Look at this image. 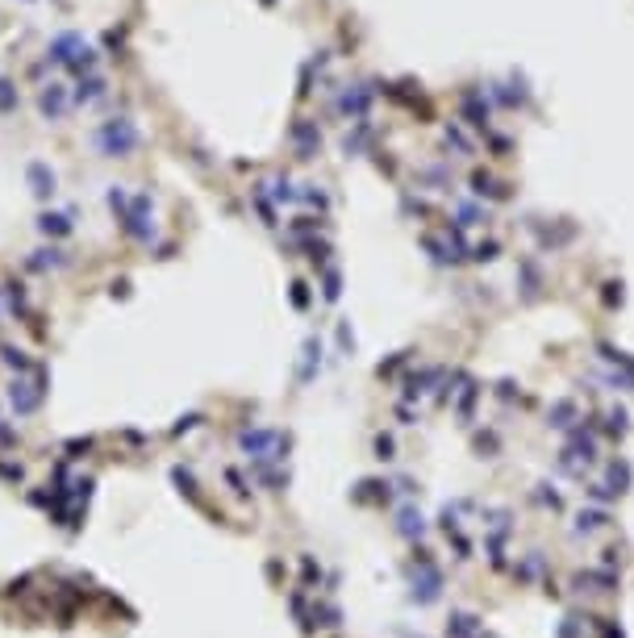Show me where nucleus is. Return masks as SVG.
Returning a JSON list of instances; mask_svg holds the SVG:
<instances>
[{
  "label": "nucleus",
  "mask_w": 634,
  "mask_h": 638,
  "mask_svg": "<svg viewBox=\"0 0 634 638\" xmlns=\"http://www.w3.org/2000/svg\"><path fill=\"white\" fill-rule=\"evenodd\" d=\"M5 88H9V84H0V109H9V104H13V96H9Z\"/></svg>",
  "instance_id": "f257e3e1"
}]
</instances>
